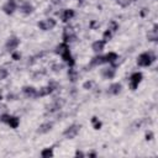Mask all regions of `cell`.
I'll list each match as a JSON object with an SVG mask.
<instances>
[{
	"label": "cell",
	"instance_id": "cell-20",
	"mask_svg": "<svg viewBox=\"0 0 158 158\" xmlns=\"http://www.w3.org/2000/svg\"><path fill=\"white\" fill-rule=\"evenodd\" d=\"M102 63H105L104 56H96V57H94V58L90 60L89 67H98V65H100V64H102Z\"/></svg>",
	"mask_w": 158,
	"mask_h": 158
},
{
	"label": "cell",
	"instance_id": "cell-14",
	"mask_svg": "<svg viewBox=\"0 0 158 158\" xmlns=\"http://www.w3.org/2000/svg\"><path fill=\"white\" fill-rule=\"evenodd\" d=\"M115 73H116V70H115V67H109V68H105V69H102V72H101V75H102L105 79H112V78L115 77Z\"/></svg>",
	"mask_w": 158,
	"mask_h": 158
},
{
	"label": "cell",
	"instance_id": "cell-24",
	"mask_svg": "<svg viewBox=\"0 0 158 158\" xmlns=\"http://www.w3.org/2000/svg\"><path fill=\"white\" fill-rule=\"evenodd\" d=\"M91 123H93V126H94L95 130H100V128H101V122L99 121V118H98L96 116H94V117L91 118Z\"/></svg>",
	"mask_w": 158,
	"mask_h": 158
},
{
	"label": "cell",
	"instance_id": "cell-28",
	"mask_svg": "<svg viewBox=\"0 0 158 158\" xmlns=\"http://www.w3.org/2000/svg\"><path fill=\"white\" fill-rule=\"evenodd\" d=\"M131 2V0H117V4H120L121 6H123V7H126V6H128V4Z\"/></svg>",
	"mask_w": 158,
	"mask_h": 158
},
{
	"label": "cell",
	"instance_id": "cell-19",
	"mask_svg": "<svg viewBox=\"0 0 158 158\" xmlns=\"http://www.w3.org/2000/svg\"><path fill=\"white\" fill-rule=\"evenodd\" d=\"M157 28H158L157 25H154L153 28L147 33V38H148L149 41H153V42H154V41L158 40V31H157Z\"/></svg>",
	"mask_w": 158,
	"mask_h": 158
},
{
	"label": "cell",
	"instance_id": "cell-2",
	"mask_svg": "<svg viewBox=\"0 0 158 158\" xmlns=\"http://www.w3.org/2000/svg\"><path fill=\"white\" fill-rule=\"evenodd\" d=\"M156 60V56L152 52H144L141 53L137 58V64L139 67H149Z\"/></svg>",
	"mask_w": 158,
	"mask_h": 158
},
{
	"label": "cell",
	"instance_id": "cell-11",
	"mask_svg": "<svg viewBox=\"0 0 158 158\" xmlns=\"http://www.w3.org/2000/svg\"><path fill=\"white\" fill-rule=\"evenodd\" d=\"M74 15H75L74 10H72V9H64L60 12V19H62L63 22H68L69 20H72L74 17Z\"/></svg>",
	"mask_w": 158,
	"mask_h": 158
},
{
	"label": "cell",
	"instance_id": "cell-16",
	"mask_svg": "<svg viewBox=\"0 0 158 158\" xmlns=\"http://www.w3.org/2000/svg\"><path fill=\"white\" fill-rule=\"evenodd\" d=\"M118 59V56L115 53V52H109L106 56H104V60L105 63H109V64H115V62Z\"/></svg>",
	"mask_w": 158,
	"mask_h": 158
},
{
	"label": "cell",
	"instance_id": "cell-7",
	"mask_svg": "<svg viewBox=\"0 0 158 158\" xmlns=\"http://www.w3.org/2000/svg\"><path fill=\"white\" fill-rule=\"evenodd\" d=\"M19 44H20V40H19L16 36H11V37H9V40L6 41L5 48H6V51H9V52H14V51L17 48Z\"/></svg>",
	"mask_w": 158,
	"mask_h": 158
},
{
	"label": "cell",
	"instance_id": "cell-29",
	"mask_svg": "<svg viewBox=\"0 0 158 158\" xmlns=\"http://www.w3.org/2000/svg\"><path fill=\"white\" fill-rule=\"evenodd\" d=\"M93 84H94V81H86V83L84 84V88H85V89H90V86H91Z\"/></svg>",
	"mask_w": 158,
	"mask_h": 158
},
{
	"label": "cell",
	"instance_id": "cell-12",
	"mask_svg": "<svg viewBox=\"0 0 158 158\" xmlns=\"http://www.w3.org/2000/svg\"><path fill=\"white\" fill-rule=\"evenodd\" d=\"M121 89H122V85L120 83H114V84H111L109 86L107 94H110V95H117V94L121 93Z\"/></svg>",
	"mask_w": 158,
	"mask_h": 158
},
{
	"label": "cell",
	"instance_id": "cell-10",
	"mask_svg": "<svg viewBox=\"0 0 158 158\" xmlns=\"http://www.w3.org/2000/svg\"><path fill=\"white\" fill-rule=\"evenodd\" d=\"M75 38H77V36H75L74 31H73L72 28L67 27V28L64 30V32H63V42H65V43H70V42L75 41Z\"/></svg>",
	"mask_w": 158,
	"mask_h": 158
},
{
	"label": "cell",
	"instance_id": "cell-35",
	"mask_svg": "<svg viewBox=\"0 0 158 158\" xmlns=\"http://www.w3.org/2000/svg\"><path fill=\"white\" fill-rule=\"evenodd\" d=\"M89 156H90V157H96V153H94V152H91V153H89Z\"/></svg>",
	"mask_w": 158,
	"mask_h": 158
},
{
	"label": "cell",
	"instance_id": "cell-34",
	"mask_svg": "<svg viewBox=\"0 0 158 158\" xmlns=\"http://www.w3.org/2000/svg\"><path fill=\"white\" fill-rule=\"evenodd\" d=\"M60 1H62V0H52V2H53V4H59Z\"/></svg>",
	"mask_w": 158,
	"mask_h": 158
},
{
	"label": "cell",
	"instance_id": "cell-6",
	"mask_svg": "<svg viewBox=\"0 0 158 158\" xmlns=\"http://www.w3.org/2000/svg\"><path fill=\"white\" fill-rule=\"evenodd\" d=\"M142 78H143L142 73H139V72L133 73V74L130 77V89H131V90H136V89L138 88L139 83L142 81Z\"/></svg>",
	"mask_w": 158,
	"mask_h": 158
},
{
	"label": "cell",
	"instance_id": "cell-22",
	"mask_svg": "<svg viewBox=\"0 0 158 158\" xmlns=\"http://www.w3.org/2000/svg\"><path fill=\"white\" fill-rule=\"evenodd\" d=\"M68 77H69V79H70V81L74 83V81L78 79V72H77L75 69H73V67H70L69 70H68Z\"/></svg>",
	"mask_w": 158,
	"mask_h": 158
},
{
	"label": "cell",
	"instance_id": "cell-3",
	"mask_svg": "<svg viewBox=\"0 0 158 158\" xmlns=\"http://www.w3.org/2000/svg\"><path fill=\"white\" fill-rule=\"evenodd\" d=\"M0 120H1L4 123L9 125L11 128H17L19 125H20V118L16 117V116L9 115V114H4V115H1V116H0Z\"/></svg>",
	"mask_w": 158,
	"mask_h": 158
},
{
	"label": "cell",
	"instance_id": "cell-25",
	"mask_svg": "<svg viewBox=\"0 0 158 158\" xmlns=\"http://www.w3.org/2000/svg\"><path fill=\"white\" fill-rule=\"evenodd\" d=\"M7 75H9V72H7V69H6V68H4V67H0V80L5 79Z\"/></svg>",
	"mask_w": 158,
	"mask_h": 158
},
{
	"label": "cell",
	"instance_id": "cell-26",
	"mask_svg": "<svg viewBox=\"0 0 158 158\" xmlns=\"http://www.w3.org/2000/svg\"><path fill=\"white\" fill-rule=\"evenodd\" d=\"M117 28H118V25H117L115 21H111V22L109 23V30H110L112 33H114V32H115Z\"/></svg>",
	"mask_w": 158,
	"mask_h": 158
},
{
	"label": "cell",
	"instance_id": "cell-8",
	"mask_svg": "<svg viewBox=\"0 0 158 158\" xmlns=\"http://www.w3.org/2000/svg\"><path fill=\"white\" fill-rule=\"evenodd\" d=\"M54 89H56V83H51V84H48L47 86H43V88H41L40 90H37V98L49 95L51 93H53Z\"/></svg>",
	"mask_w": 158,
	"mask_h": 158
},
{
	"label": "cell",
	"instance_id": "cell-33",
	"mask_svg": "<svg viewBox=\"0 0 158 158\" xmlns=\"http://www.w3.org/2000/svg\"><path fill=\"white\" fill-rule=\"evenodd\" d=\"M152 136H153V135H152V132H149V135L147 133V135H146V139H147V141H148V139H152V138H151Z\"/></svg>",
	"mask_w": 158,
	"mask_h": 158
},
{
	"label": "cell",
	"instance_id": "cell-17",
	"mask_svg": "<svg viewBox=\"0 0 158 158\" xmlns=\"http://www.w3.org/2000/svg\"><path fill=\"white\" fill-rule=\"evenodd\" d=\"M105 41L104 40H99V41H95L93 44H91V48H93V51L95 52V53H99V52H101L102 49H104V47H105Z\"/></svg>",
	"mask_w": 158,
	"mask_h": 158
},
{
	"label": "cell",
	"instance_id": "cell-32",
	"mask_svg": "<svg viewBox=\"0 0 158 158\" xmlns=\"http://www.w3.org/2000/svg\"><path fill=\"white\" fill-rule=\"evenodd\" d=\"M54 68H56V69H54V70H56V72H58V70H60V69H62V68H63V67H62V65H60V64H59V65H54Z\"/></svg>",
	"mask_w": 158,
	"mask_h": 158
},
{
	"label": "cell",
	"instance_id": "cell-21",
	"mask_svg": "<svg viewBox=\"0 0 158 158\" xmlns=\"http://www.w3.org/2000/svg\"><path fill=\"white\" fill-rule=\"evenodd\" d=\"M63 104H64V101H63V100H60V101H59V99H58V100H56L53 104L48 105L47 107H48V110L52 112V111H57V110H59V109L62 107V105H63Z\"/></svg>",
	"mask_w": 158,
	"mask_h": 158
},
{
	"label": "cell",
	"instance_id": "cell-15",
	"mask_svg": "<svg viewBox=\"0 0 158 158\" xmlns=\"http://www.w3.org/2000/svg\"><path fill=\"white\" fill-rule=\"evenodd\" d=\"M20 9H21L22 14H25V15H30V14H32V11H33V6H32L28 1H22Z\"/></svg>",
	"mask_w": 158,
	"mask_h": 158
},
{
	"label": "cell",
	"instance_id": "cell-27",
	"mask_svg": "<svg viewBox=\"0 0 158 158\" xmlns=\"http://www.w3.org/2000/svg\"><path fill=\"white\" fill-rule=\"evenodd\" d=\"M111 36H112V32H111V31H110V30L107 28V30H106V31L104 32V38H102V40H104L105 42H107V41H110Z\"/></svg>",
	"mask_w": 158,
	"mask_h": 158
},
{
	"label": "cell",
	"instance_id": "cell-30",
	"mask_svg": "<svg viewBox=\"0 0 158 158\" xmlns=\"http://www.w3.org/2000/svg\"><path fill=\"white\" fill-rule=\"evenodd\" d=\"M75 156H77V157H84V153L80 152V151H77V152H75Z\"/></svg>",
	"mask_w": 158,
	"mask_h": 158
},
{
	"label": "cell",
	"instance_id": "cell-4",
	"mask_svg": "<svg viewBox=\"0 0 158 158\" xmlns=\"http://www.w3.org/2000/svg\"><path fill=\"white\" fill-rule=\"evenodd\" d=\"M79 130H80V125H77V123L70 125L69 127H67V128L64 130L63 136H64L65 138L72 139V138H74V137H75V136L79 133Z\"/></svg>",
	"mask_w": 158,
	"mask_h": 158
},
{
	"label": "cell",
	"instance_id": "cell-9",
	"mask_svg": "<svg viewBox=\"0 0 158 158\" xmlns=\"http://www.w3.org/2000/svg\"><path fill=\"white\" fill-rule=\"evenodd\" d=\"M16 1L15 0H7L6 2H5V5L2 6V10H4V12L6 14V15H12L14 12H15V10H16Z\"/></svg>",
	"mask_w": 158,
	"mask_h": 158
},
{
	"label": "cell",
	"instance_id": "cell-31",
	"mask_svg": "<svg viewBox=\"0 0 158 158\" xmlns=\"http://www.w3.org/2000/svg\"><path fill=\"white\" fill-rule=\"evenodd\" d=\"M20 57H21V56H20L19 53H14V54H12V58H14V59H19Z\"/></svg>",
	"mask_w": 158,
	"mask_h": 158
},
{
	"label": "cell",
	"instance_id": "cell-23",
	"mask_svg": "<svg viewBox=\"0 0 158 158\" xmlns=\"http://www.w3.org/2000/svg\"><path fill=\"white\" fill-rule=\"evenodd\" d=\"M41 156H42L43 158L53 157V148H44V149L41 152Z\"/></svg>",
	"mask_w": 158,
	"mask_h": 158
},
{
	"label": "cell",
	"instance_id": "cell-18",
	"mask_svg": "<svg viewBox=\"0 0 158 158\" xmlns=\"http://www.w3.org/2000/svg\"><path fill=\"white\" fill-rule=\"evenodd\" d=\"M52 127H53V123H52V122H46V123H42V125L38 127L37 132H38V133H47V132H49V131L52 130Z\"/></svg>",
	"mask_w": 158,
	"mask_h": 158
},
{
	"label": "cell",
	"instance_id": "cell-13",
	"mask_svg": "<svg viewBox=\"0 0 158 158\" xmlns=\"http://www.w3.org/2000/svg\"><path fill=\"white\" fill-rule=\"evenodd\" d=\"M22 93L27 98H37V89H35L33 86H23Z\"/></svg>",
	"mask_w": 158,
	"mask_h": 158
},
{
	"label": "cell",
	"instance_id": "cell-5",
	"mask_svg": "<svg viewBox=\"0 0 158 158\" xmlns=\"http://www.w3.org/2000/svg\"><path fill=\"white\" fill-rule=\"evenodd\" d=\"M57 22L54 19H46V20H42L37 23V26L42 30V31H49V30H53L56 27Z\"/></svg>",
	"mask_w": 158,
	"mask_h": 158
},
{
	"label": "cell",
	"instance_id": "cell-1",
	"mask_svg": "<svg viewBox=\"0 0 158 158\" xmlns=\"http://www.w3.org/2000/svg\"><path fill=\"white\" fill-rule=\"evenodd\" d=\"M56 53H58V54L62 57V59H63L69 67H73V65L75 64V60H74V58H73V56H72V53H70V49H69V44H68V43L62 42L60 44H58L57 48H56Z\"/></svg>",
	"mask_w": 158,
	"mask_h": 158
}]
</instances>
